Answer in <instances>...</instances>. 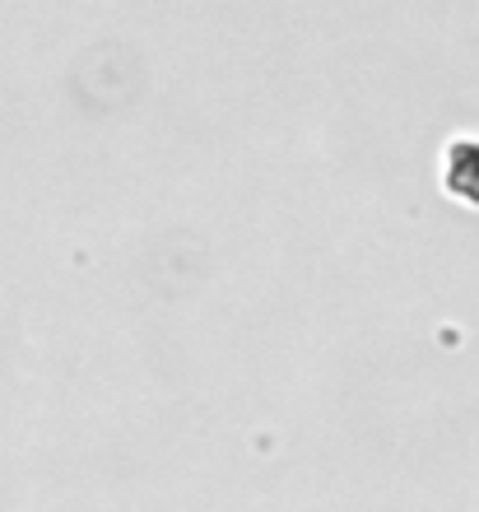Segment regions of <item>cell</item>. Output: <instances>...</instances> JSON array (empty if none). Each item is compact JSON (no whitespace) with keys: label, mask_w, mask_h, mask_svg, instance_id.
I'll return each instance as SVG.
<instances>
[{"label":"cell","mask_w":479,"mask_h":512,"mask_svg":"<svg viewBox=\"0 0 479 512\" xmlns=\"http://www.w3.org/2000/svg\"><path fill=\"white\" fill-rule=\"evenodd\" d=\"M442 187L479 210V140H452L442 154Z\"/></svg>","instance_id":"cell-1"}]
</instances>
